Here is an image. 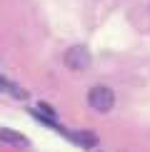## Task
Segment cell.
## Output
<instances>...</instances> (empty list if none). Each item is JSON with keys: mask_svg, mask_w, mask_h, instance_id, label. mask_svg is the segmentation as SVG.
<instances>
[{"mask_svg": "<svg viewBox=\"0 0 150 152\" xmlns=\"http://www.w3.org/2000/svg\"><path fill=\"white\" fill-rule=\"evenodd\" d=\"M5 85H8V82H5L3 77H0V90H3V87H5Z\"/></svg>", "mask_w": 150, "mask_h": 152, "instance_id": "5b68a950", "label": "cell"}, {"mask_svg": "<svg viewBox=\"0 0 150 152\" xmlns=\"http://www.w3.org/2000/svg\"><path fill=\"white\" fill-rule=\"evenodd\" d=\"M68 137H70L75 145H80V147H88V150L98 145V135H95V132H83V130H80V132H68Z\"/></svg>", "mask_w": 150, "mask_h": 152, "instance_id": "277c9868", "label": "cell"}, {"mask_svg": "<svg viewBox=\"0 0 150 152\" xmlns=\"http://www.w3.org/2000/svg\"><path fill=\"white\" fill-rule=\"evenodd\" d=\"M0 142L12 145V147H28V137L20 135V132H15V130H8V127L0 130Z\"/></svg>", "mask_w": 150, "mask_h": 152, "instance_id": "3957f363", "label": "cell"}, {"mask_svg": "<svg viewBox=\"0 0 150 152\" xmlns=\"http://www.w3.org/2000/svg\"><path fill=\"white\" fill-rule=\"evenodd\" d=\"M62 60H65L68 70H75V72H83L88 70V65H90V50L85 45H73L65 50V55H62Z\"/></svg>", "mask_w": 150, "mask_h": 152, "instance_id": "7a4b0ae2", "label": "cell"}, {"mask_svg": "<svg viewBox=\"0 0 150 152\" xmlns=\"http://www.w3.org/2000/svg\"><path fill=\"white\" fill-rule=\"evenodd\" d=\"M88 105L95 112H110L112 105H115V92L110 87H105V85H95L88 92Z\"/></svg>", "mask_w": 150, "mask_h": 152, "instance_id": "6da1fadb", "label": "cell"}]
</instances>
